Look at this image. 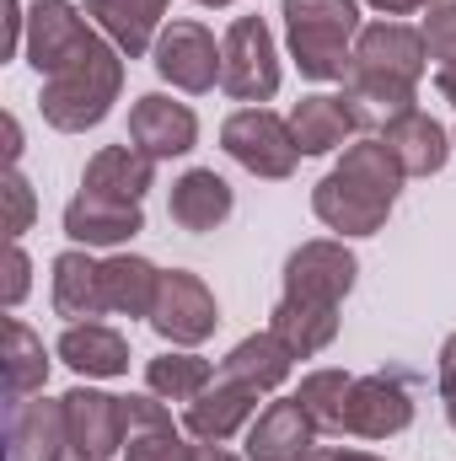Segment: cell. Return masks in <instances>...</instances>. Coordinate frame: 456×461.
<instances>
[{
    "label": "cell",
    "instance_id": "obj_1",
    "mask_svg": "<svg viewBox=\"0 0 456 461\" xmlns=\"http://www.w3.org/2000/svg\"><path fill=\"white\" fill-rule=\"evenodd\" d=\"M360 279V258L343 247V236L301 241L285 258V290L269 312V333L296 359H312L339 339V306Z\"/></svg>",
    "mask_w": 456,
    "mask_h": 461
},
{
    "label": "cell",
    "instance_id": "obj_2",
    "mask_svg": "<svg viewBox=\"0 0 456 461\" xmlns=\"http://www.w3.org/2000/svg\"><path fill=\"white\" fill-rule=\"evenodd\" d=\"M424 32L397 22V16H381L370 27H360L354 38V54H349V70H343V103L354 113L360 134H381L397 113L414 108V92L424 81Z\"/></svg>",
    "mask_w": 456,
    "mask_h": 461
},
{
    "label": "cell",
    "instance_id": "obj_3",
    "mask_svg": "<svg viewBox=\"0 0 456 461\" xmlns=\"http://www.w3.org/2000/svg\"><path fill=\"white\" fill-rule=\"evenodd\" d=\"M403 183L408 177H403L397 156L376 134H360V140L343 145L333 172L312 188V215L328 230H339V236H376L387 226Z\"/></svg>",
    "mask_w": 456,
    "mask_h": 461
},
{
    "label": "cell",
    "instance_id": "obj_4",
    "mask_svg": "<svg viewBox=\"0 0 456 461\" xmlns=\"http://www.w3.org/2000/svg\"><path fill=\"white\" fill-rule=\"evenodd\" d=\"M118 92H123V54L108 38H97L81 59H70L54 76H43L38 108L59 134H87V129H97L114 113Z\"/></svg>",
    "mask_w": 456,
    "mask_h": 461
},
{
    "label": "cell",
    "instance_id": "obj_5",
    "mask_svg": "<svg viewBox=\"0 0 456 461\" xmlns=\"http://www.w3.org/2000/svg\"><path fill=\"white\" fill-rule=\"evenodd\" d=\"M285 49L306 81H343L354 38H360V0H285Z\"/></svg>",
    "mask_w": 456,
    "mask_h": 461
},
{
    "label": "cell",
    "instance_id": "obj_6",
    "mask_svg": "<svg viewBox=\"0 0 456 461\" xmlns=\"http://www.w3.org/2000/svg\"><path fill=\"white\" fill-rule=\"evenodd\" d=\"M221 150L263 183H285L301 167V145L290 134V118L269 113V108H236L221 123Z\"/></svg>",
    "mask_w": 456,
    "mask_h": 461
},
{
    "label": "cell",
    "instance_id": "obj_7",
    "mask_svg": "<svg viewBox=\"0 0 456 461\" xmlns=\"http://www.w3.org/2000/svg\"><path fill=\"white\" fill-rule=\"evenodd\" d=\"M221 92L247 103V108H263L274 92H279V49H274V32L263 16H236L221 38Z\"/></svg>",
    "mask_w": 456,
    "mask_h": 461
},
{
    "label": "cell",
    "instance_id": "obj_8",
    "mask_svg": "<svg viewBox=\"0 0 456 461\" xmlns=\"http://www.w3.org/2000/svg\"><path fill=\"white\" fill-rule=\"evenodd\" d=\"M150 65H156V76L167 81V86H178V92H188V97H205V92H215L221 86V65H226V54H221V43H215V32L205 27V22H167L161 27V38H156V49H150Z\"/></svg>",
    "mask_w": 456,
    "mask_h": 461
},
{
    "label": "cell",
    "instance_id": "obj_9",
    "mask_svg": "<svg viewBox=\"0 0 456 461\" xmlns=\"http://www.w3.org/2000/svg\"><path fill=\"white\" fill-rule=\"evenodd\" d=\"M215 322H221L215 290L194 268H167L161 274V290H156V306H150L156 339H167L172 348H199L215 333Z\"/></svg>",
    "mask_w": 456,
    "mask_h": 461
},
{
    "label": "cell",
    "instance_id": "obj_10",
    "mask_svg": "<svg viewBox=\"0 0 456 461\" xmlns=\"http://www.w3.org/2000/svg\"><path fill=\"white\" fill-rule=\"evenodd\" d=\"M97 38L103 32L92 27V16L76 0H32L27 5V43H22V54H27V65L38 76H54L59 65L81 59Z\"/></svg>",
    "mask_w": 456,
    "mask_h": 461
},
{
    "label": "cell",
    "instance_id": "obj_11",
    "mask_svg": "<svg viewBox=\"0 0 456 461\" xmlns=\"http://www.w3.org/2000/svg\"><path fill=\"white\" fill-rule=\"evenodd\" d=\"M414 424V386L403 370H370L354 375L349 408H343V435L354 440H392Z\"/></svg>",
    "mask_w": 456,
    "mask_h": 461
},
{
    "label": "cell",
    "instance_id": "obj_12",
    "mask_svg": "<svg viewBox=\"0 0 456 461\" xmlns=\"http://www.w3.org/2000/svg\"><path fill=\"white\" fill-rule=\"evenodd\" d=\"M258 397H269V392L252 386L247 375L226 370V365H215V381L183 408V429H188L194 440L226 446V440H236V435H247V424L258 419Z\"/></svg>",
    "mask_w": 456,
    "mask_h": 461
},
{
    "label": "cell",
    "instance_id": "obj_13",
    "mask_svg": "<svg viewBox=\"0 0 456 461\" xmlns=\"http://www.w3.org/2000/svg\"><path fill=\"white\" fill-rule=\"evenodd\" d=\"M65 429H70V461H114L123 456V397L97 386L65 392Z\"/></svg>",
    "mask_w": 456,
    "mask_h": 461
},
{
    "label": "cell",
    "instance_id": "obj_14",
    "mask_svg": "<svg viewBox=\"0 0 456 461\" xmlns=\"http://www.w3.org/2000/svg\"><path fill=\"white\" fill-rule=\"evenodd\" d=\"M5 461H70L65 397H27L5 408Z\"/></svg>",
    "mask_w": 456,
    "mask_h": 461
},
{
    "label": "cell",
    "instance_id": "obj_15",
    "mask_svg": "<svg viewBox=\"0 0 456 461\" xmlns=\"http://www.w3.org/2000/svg\"><path fill=\"white\" fill-rule=\"evenodd\" d=\"M129 140L156 156V161H172V156H188L199 145V118L188 103H172L167 92H145L134 97L129 108Z\"/></svg>",
    "mask_w": 456,
    "mask_h": 461
},
{
    "label": "cell",
    "instance_id": "obj_16",
    "mask_svg": "<svg viewBox=\"0 0 456 461\" xmlns=\"http://www.w3.org/2000/svg\"><path fill=\"white\" fill-rule=\"evenodd\" d=\"M140 230H145V204H134V199H114V194L81 188L65 204V236L76 247H123Z\"/></svg>",
    "mask_w": 456,
    "mask_h": 461
},
{
    "label": "cell",
    "instance_id": "obj_17",
    "mask_svg": "<svg viewBox=\"0 0 456 461\" xmlns=\"http://www.w3.org/2000/svg\"><path fill=\"white\" fill-rule=\"evenodd\" d=\"M242 446H247V461H301L317 451V424L306 419L301 397H279V402L258 408Z\"/></svg>",
    "mask_w": 456,
    "mask_h": 461
},
{
    "label": "cell",
    "instance_id": "obj_18",
    "mask_svg": "<svg viewBox=\"0 0 456 461\" xmlns=\"http://www.w3.org/2000/svg\"><path fill=\"white\" fill-rule=\"evenodd\" d=\"M123 461H194V440L178 435L156 392L123 397Z\"/></svg>",
    "mask_w": 456,
    "mask_h": 461
},
{
    "label": "cell",
    "instance_id": "obj_19",
    "mask_svg": "<svg viewBox=\"0 0 456 461\" xmlns=\"http://www.w3.org/2000/svg\"><path fill=\"white\" fill-rule=\"evenodd\" d=\"M81 11L123 59H145L167 27V0H81Z\"/></svg>",
    "mask_w": 456,
    "mask_h": 461
},
{
    "label": "cell",
    "instance_id": "obj_20",
    "mask_svg": "<svg viewBox=\"0 0 456 461\" xmlns=\"http://www.w3.org/2000/svg\"><path fill=\"white\" fill-rule=\"evenodd\" d=\"M49 306L65 322L108 317V306H103V263L87 247H70V252L54 258V268H49Z\"/></svg>",
    "mask_w": 456,
    "mask_h": 461
},
{
    "label": "cell",
    "instance_id": "obj_21",
    "mask_svg": "<svg viewBox=\"0 0 456 461\" xmlns=\"http://www.w3.org/2000/svg\"><path fill=\"white\" fill-rule=\"evenodd\" d=\"M392 156H397V167H403V177H435L446 161H451V134L435 123V118L424 113V108H408V113H397L381 134H376Z\"/></svg>",
    "mask_w": 456,
    "mask_h": 461
},
{
    "label": "cell",
    "instance_id": "obj_22",
    "mask_svg": "<svg viewBox=\"0 0 456 461\" xmlns=\"http://www.w3.org/2000/svg\"><path fill=\"white\" fill-rule=\"evenodd\" d=\"M231 210H236V194H231V183L215 167H188V172L172 183V199H167L172 226L194 230V236L221 230L231 221Z\"/></svg>",
    "mask_w": 456,
    "mask_h": 461
},
{
    "label": "cell",
    "instance_id": "obj_23",
    "mask_svg": "<svg viewBox=\"0 0 456 461\" xmlns=\"http://www.w3.org/2000/svg\"><path fill=\"white\" fill-rule=\"evenodd\" d=\"M54 354L76 375H87V381H118V375H129V339L118 328H108V322H65Z\"/></svg>",
    "mask_w": 456,
    "mask_h": 461
},
{
    "label": "cell",
    "instance_id": "obj_24",
    "mask_svg": "<svg viewBox=\"0 0 456 461\" xmlns=\"http://www.w3.org/2000/svg\"><path fill=\"white\" fill-rule=\"evenodd\" d=\"M81 188H92V194H114V199H134V204H140V199L156 188V156H145L134 140H123V145H103V150L87 161Z\"/></svg>",
    "mask_w": 456,
    "mask_h": 461
},
{
    "label": "cell",
    "instance_id": "obj_25",
    "mask_svg": "<svg viewBox=\"0 0 456 461\" xmlns=\"http://www.w3.org/2000/svg\"><path fill=\"white\" fill-rule=\"evenodd\" d=\"M156 290H161V268L150 258H134V252L103 258V306H108V317H145L150 322Z\"/></svg>",
    "mask_w": 456,
    "mask_h": 461
},
{
    "label": "cell",
    "instance_id": "obj_26",
    "mask_svg": "<svg viewBox=\"0 0 456 461\" xmlns=\"http://www.w3.org/2000/svg\"><path fill=\"white\" fill-rule=\"evenodd\" d=\"M290 134H296L301 156H328V150H339L343 140H354L360 129H354V113H349L343 97L312 92V97H301L290 108Z\"/></svg>",
    "mask_w": 456,
    "mask_h": 461
},
{
    "label": "cell",
    "instance_id": "obj_27",
    "mask_svg": "<svg viewBox=\"0 0 456 461\" xmlns=\"http://www.w3.org/2000/svg\"><path fill=\"white\" fill-rule=\"evenodd\" d=\"M43 381H49V348L22 317H11L5 322V408L38 397Z\"/></svg>",
    "mask_w": 456,
    "mask_h": 461
},
{
    "label": "cell",
    "instance_id": "obj_28",
    "mask_svg": "<svg viewBox=\"0 0 456 461\" xmlns=\"http://www.w3.org/2000/svg\"><path fill=\"white\" fill-rule=\"evenodd\" d=\"M210 381H215V365L205 354H194V348H167V354H156L145 365V392H156L161 402H183L188 408Z\"/></svg>",
    "mask_w": 456,
    "mask_h": 461
},
{
    "label": "cell",
    "instance_id": "obj_29",
    "mask_svg": "<svg viewBox=\"0 0 456 461\" xmlns=\"http://www.w3.org/2000/svg\"><path fill=\"white\" fill-rule=\"evenodd\" d=\"M221 365H226V370H236V375H247V381H252V386H263V392H279V386L290 381L296 354L279 344L274 333H252V339H242V344L231 348Z\"/></svg>",
    "mask_w": 456,
    "mask_h": 461
},
{
    "label": "cell",
    "instance_id": "obj_30",
    "mask_svg": "<svg viewBox=\"0 0 456 461\" xmlns=\"http://www.w3.org/2000/svg\"><path fill=\"white\" fill-rule=\"evenodd\" d=\"M349 392H354V375L349 370H306L301 375V408L306 419L317 424V435H343V408H349Z\"/></svg>",
    "mask_w": 456,
    "mask_h": 461
},
{
    "label": "cell",
    "instance_id": "obj_31",
    "mask_svg": "<svg viewBox=\"0 0 456 461\" xmlns=\"http://www.w3.org/2000/svg\"><path fill=\"white\" fill-rule=\"evenodd\" d=\"M419 32H424V54L435 59V70H451L456 65V0H435V5H424Z\"/></svg>",
    "mask_w": 456,
    "mask_h": 461
},
{
    "label": "cell",
    "instance_id": "obj_32",
    "mask_svg": "<svg viewBox=\"0 0 456 461\" xmlns=\"http://www.w3.org/2000/svg\"><path fill=\"white\" fill-rule=\"evenodd\" d=\"M32 215H38V199H32L27 177L11 167V172H5V236H11V241H22V236L32 230Z\"/></svg>",
    "mask_w": 456,
    "mask_h": 461
},
{
    "label": "cell",
    "instance_id": "obj_33",
    "mask_svg": "<svg viewBox=\"0 0 456 461\" xmlns=\"http://www.w3.org/2000/svg\"><path fill=\"white\" fill-rule=\"evenodd\" d=\"M27 290H32V258L22 252V241H11V252H5V306L16 312L27 301Z\"/></svg>",
    "mask_w": 456,
    "mask_h": 461
},
{
    "label": "cell",
    "instance_id": "obj_34",
    "mask_svg": "<svg viewBox=\"0 0 456 461\" xmlns=\"http://www.w3.org/2000/svg\"><path fill=\"white\" fill-rule=\"evenodd\" d=\"M435 386H441V408H446V424L456 429V333L441 344V359H435Z\"/></svg>",
    "mask_w": 456,
    "mask_h": 461
},
{
    "label": "cell",
    "instance_id": "obj_35",
    "mask_svg": "<svg viewBox=\"0 0 456 461\" xmlns=\"http://www.w3.org/2000/svg\"><path fill=\"white\" fill-rule=\"evenodd\" d=\"M27 43V5L22 0H5V59Z\"/></svg>",
    "mask_w": 456,
    "mask_h": 461
},
{
    "label": "cell",
    "instance_id": "obj_36",
    "mask_svg": "<svg viewBox=\"0 0 456 461\" xmlns=\"http://www.w3.org/2000/svg\"><path fill=\"white\" fill-rule=\"evenodd\" d=\"M370 11H381V16H414V11H424L430 0H365Z\"/></svg>",
    "mask_w": 456,
    "mask_h": 461
},
{
    "label": "cell",
    "instance_id": "obj_37",
    "mask_svg": "<svg viewBox=\"0 0 456 461\" xmlns=\"http://www.w3.org/2000/svg\"><path fill=\"white\" fill-rule=\"evenodd\" d=\"M194 461H247V456H236V451L215 446V440H194Z\"/></svg>",
    "mask_w": 456,
    "mask_h": 461
},
{
    "label": "cell",
    "instance_id": "obj_38",
    "mask_svg": "<svg viewBox=\"0 0 456 461\" xmlns=\"http://www.w3.org/2000/svg\"><path fill=\"white\" fill-rule=\"evenodd\" d=\"M22 161V123L16 118H5V172Z\"/></svg>",
    "mask_w": 456,
    "mask_h": 461
},
{
    "label": "cell",
    "instance_id": "obj_39",
    "mask_svg": "<svg viewBox=\"0 0 456 461\" xmlns=\"http://www.w3.org/2000/svg\"><path fill=\"white\" fill-rule=\"evenodd\" d=\"M317 461H381L370 451H317Z\"/></svg>",
    "mask_w": 456,
    "mask_h": 461
},
{
    "label": "cell",
    "instance_id": "obj_40",
    "mask_svg": "<svg viewBox=\"0 0 456 461\" xmlns=\"http://www.w3.org/2000/svg\"><path fill=\"white\" fill-rule=\"evenodd\" d=\"M194 5H210V11H221V5H236V0H194Z\"/></svg>",
    "mask_w": 456,
    "mask_h": 461
},
{
    "label": "cell",
    "instance_id": "obj_41",
    "mask_svg": "<svg viewBox=\"0 0 456 461\" xmlns=\"http://www.w3.org/2000/svg\"><path fill=\"white\" fill-rule=\"evenodd\" d=\"M301 461H317V451H312V456H301Z\"/></svg>",
    "mask_w": 456,
    "mask_h": 461
},
{
    "label": "cell",
    "instance_id": "obj_42",
    "mask_svg": "<svg viewBox=\"0 0 456 461\" xmlns=\"http://www.w3.org/2000/svg\"><path fill=\"white\" fill-rule=\"evenodd\" d=\"M451 145H456V129H451Z\"/></svg>",
    "mask_w": 456,
    "mask_h": 461
},
{
    "label": "cell",
    "instance_id": "obj_43",
    "mask_svg": "<svg viewBox=\"0 0 456 461\" xmlns=\"http://www.w3.org/2000/svg\"><path fill=\"white\" fill-rule=\"evenodd\" d=\"M430 5H435V0H430Z\"/></svg>",
    "mask_w": 456,
    "mask_h": 461
}]
</instances>
